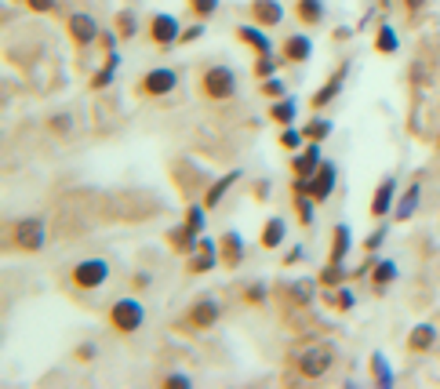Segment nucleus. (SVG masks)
Wrapping results in <instances>:
<instances>
[{
    "label": "nucleus",
    "instance_id": "obj_1",
    "mask_svg": "<svg viewBox=\"0 0 440 389\" xmlns=\"http://www.w3.org/2000/svg\"><path fill=\"white\" fill-rule=\"evenodd\" d=\"M44 244H48V222H44V215H26V218H15L8 225V247L11 251L37 255V251H44Z\"/></svg>",
    "mask_w": 440,
    "mask_h": 389
},
{
    "label": "nucleus",
    "instance_id": "obj_2",
    "mask_svg": "<svg viewBox=\"0 0 440 389\" xmlns=\"http://www.w3.org/2000/svg\"><path fill=\"white\" fill-rule=\"evenodd\" d=\"M106 320H109V328L117 335H135V331H142V324H146V306L135 295H124V299L109 302Z\"/></svg>",
    "mask_w": 440,
    "mask_h": 389
},
{
    "label": "nucleus",
    "instance_id": "obj_3",
    "mask_svg": "<svg viewBox=\"0 0 440 389\" xmlns=\"http://www.w3.org/2000/svg\"><path fill=\"white\" fill-rule=\"evenodd\" d=\"M335 361H338L335 349L324 346V342H317V346H306V349L295 353V371L302 378H309V382H317V378H324L335 368Z\"/></svg>",
    "mask_w": 440,
    "mask_h": 389
},
{
    "label": "nucleus",
    "instance_id": "obj_4",
    "mask_svg": "<svg viewBox=\"0 0 440 389\" xmlns=\"http://www.w3.org/2000/svg\"><path fill=\"white\" fill-rule=\"evenodd\" d=\"M237 70L230 66H208L200 73V95L208 102H230L233 95H237Z\"/></svg>",
    "mask_w": 440,
    "mask_h": 389
},
{
    "label": "nucleus",
    "instance_id": "obj_5",
    "mask_svg": "<svg viewBox=\"0 0 440 389\" xmlns=\"http://www.w3.org/2000/svg\"><path fill=\"white\" fill-rule=\"evenodd\" d=\"M109 262L106 258H80V262L70 270V284L77 291H99L106 280H109Z\"/></svg>",
    "mask_w": 440,
    "mask_h": 389
},
{
    "label": "nucleus",
    "instance_id": "obj_6",
    "mask_svg": "<svg viewBox=\"0 0 440 389\" xmlns=\"http://www.w3.org/2000/svg\"><path fill=\"white\" fill-rule=\"evenodd\" d=\"M146 37H149L153 48L168 51V48H175L178 37H182V22H178L175 15H168V11H153V15H149V26H146Z\"/></svg>",
    "mask_w": 440,
    "mask_h": 389
},
{
    "label": "nucleus",
    "instance_id": "obj_7",
    "mask_svg": "<svg viewBox=\"0 0 440 389\" xmlns=\"http://www.w3.org/2000/svg\"><path fill=\"white\" fill-rule=\"evenodd\" d=\"M218 320H222V306H218V299L200 295V299L190 306V313H186L182 328H190V331H211Z\"/></svg>",
    "mask_w": 440,
    "mask_h": 389
},
{
    "label": "nucleus",
    "instance_id": "obj_8",
    "mask_svg": "<svg viewBox=\"0 0 440 389\" xmlns=\"http://www.w3.org/2000/svg\"><path fill=\"white\" fill-rule=\"evenodd\" d=\"M175 87H178V70H171V66H156L139 80V95H146V99H164Z\"/></svg>",
    "mask_w": 440,
    "mask_h": 389
},
{
    "label": "nucleus",
    "instance_id": "obj_9",
    "mask_svg": "<svg viewBox=\"0 0 440 389\" xmlns=\"http://www.w3.org/2000/svg\"><path fill=\"white\" fill-rule=\"evenodd\" d=\"M215 266H222V258H218V240L200 237L197 251L186 255V273H190V277H204V273H211Z\"/></svg>",
    "mask_w": 440,
    "mask_h": 389
},
{
    "label": "nucleus",
    "instance_id": "obj_10",
    "mask_svg": "<svg viewBox=\"0 0 440 389\" xmlns=\"http://www.w3.org/2000/svg\"><path fill=\"white\" fill-rule=\"evenodd\" d=\"M66 33H70V41L77 44V48H91V44H99V22H95V15H87V11H73L70 18H66Z\"/></svg>",
    "mask_w": 440,
    "mask_h": 389
},
{
    "label": "nucleus",
    "instance_id": "obj_11",
    "mask_svg": "<svg viewBox=\"0 0 440 389\" xmlns=\"http://www.w3.org/2000/svg\"><path fill=\"white\" fill-rule=\"evenodd\" d=\"M218 258H222V266L230 273H237L244 266V258H247V247H244V237L237 230H226L222 237H218Z\"/></svg>",
    "mask_w": 440,
    "mask_h": 389
},
{
    "label": "nucleus",
    "instance_id": "obj_12",
    "mask_svg": "<svg viewBox=\"0 0 440 389\" xmlns=\"http://www.w3.org/2000/svg\"><path fill=\"white\" fill-rule=\"evenodd\" d=\"M397 208V175H386L379 186H375V197H371V218H393Z\"/></svg>",
    "mask_w": 440,
    "mask_h": 389
},
{
    "label": "nucleus",
    "instance_id": "obj_13",
    "mask_svg": "<svg viewBox=\"0 0 440 389\" xmlns=\"http://www.w3.org/2000/svg\"><path fill=\"white\" fill-rule=\"evenodd\" d=\"M321 164H324L321 142H306L302 149L291 153V175H299V178H313V171H317Z\"/></svg>",
    "mask_w": 440,
    "mask_h": 389
},
{
    "label": "nucleus",
    "instance_id": "obj_14",
    "mask_svg": "<svg viewBox=\"0 0 440 389\" xmlns=\"http://www.w3.org/2000/svg\"><path fill=\"white\" fill-rule=\"evenodd\" d=\"M335 186H338V168L331 164V160H324V164L313 171V178H309V197L317 201V204H324L331 193H335Z\"/></svg>",
    "mask_w": 440,
    "mask_h": 389
},
{
    "label": "nucleus",
    "instance_id": "obj_15",
    "mask_svg": "<svg viewBox=\"0 0 440 389\" xmlns=\"http://www.w3.org/2000/svg\"><path fill=\"white\" fill-rule=\"evenodd\" d=\"M247 15H251V22H255V26L277 29L280 22H284V4H280V0H251Z\"/></svg>",
    "mask_w": 440,
    "mask_h": 389
},
{
    "label": "nucleus",
    "instance_id": "obj_16",
    "mask_svg": "<svg viewBox=\"0 0 440 389\" xmlns=\"http://www.w3.org/2000/svg\"><path fill=\"white\" fill-rule=\"evenodd\" d=\"M350 70H353V66H350V62H338V70L331 73V80H328L324 87H317V91H313V99H309V106H313V110H317V113H321V110H324L328 102H335V99H338V91H342V84H345V73H350Z\"/></svg>",
    "mask_w": 440,
    "mask_h": 389
},
{
    "label": "nucleus",
    "instance_id": "obj_17",
    "mask_svg": "<svg viewBox=\"0 0 440 389\" xmlns=\"http://www.w3.org/2000/svg\"><path fill=\"white\" fill-rule=\"evenodd\" d=\"M309 55H313L309 33H288L284 41H280V58L291 62V66H302V62H309Z\"/></svg>",
    "mask_w": 440,
    "mask_h": 389
},
{
    "label": "nucleus",
    "instance_id": "obj_18",
    "mask_svg": "<svg viewBox=\"0 0 440 389\" xmlns=\"http://www.w3.org/2000/svg\"><path fill=\"white\" fill-rule=\"evenodd\" d=\"M237 41L247 44L255 55H273L277 51V44L269 41V29L266 26H255V22H251V26H237Z\"/></svg>",
    "mask_w": 440,
    "mask_h": 389
},
{
    "label": "nucleus",
    "instance_id": "obj_19",
    "mask_svg": "<svg viewBox=\"0 0 440 389\" xmlns=\"http://www.w3.org/2000/svg\"><path fill=\"white\" fill-rule=\"evenodd\" d=\"M240 178H244V171H240V168H237V171H226L222 178H215V182H211V186L204 189V201H200V204H204L208 211H215L218 204L226 201V193H230V189H233V186H237Z\"/></svg>",
    "mask_w": 440,
    "mask_h": 389
},
{
    "label": "nucleus",
    "instance_id": "obj_20",
    "mask_svg": "<svg viewBox=\"0 0 440 389\" xmlns=\"http://www.w3.org/2000/svg\"><path fill=\"white\" fill-rule=\"evenodd\" d=\"M440 342V331H436V324H415L412 331H407V353H415V356H422V353H429L433 346Z\"/></svg>",
    "mask_w": 440,
    "mask_h": 389
},
{
    "label": "nucleus",
    "instance_id": "obj_21",
    "mask_svg": "<svg viewBox=\"0 0 440 389\" xmlns=\"http://www.w3.org/2000/svg\"><path fill=\"white\" fill-rule=\"evenodd\" d=\"M284 240H288V222L280 218V215L266 218L262 233H259V247L262 251H277V247H284Z\"/></svg>",
    "mask_w": 440,
    "mask_h": 389
},
{
    "label": "nucleus",
    "instance_id": "obj_22",
    "mask_svg": "<svg viewBox=\"0 0 440 389\" xmlns=\"http://www.w3.org/2000/svg\"><path fill=\"white\" fill-rule=\"evenodd\" d=\"M284 299H288V306L306 309V306H313V299H317V284L306 280V277H299V280L284 284Z\"/></svg>",
    "mask_w": 440,
    "mask_h": 389
},
{
    "label": "nucleus",
    "instance_id": "obj_23",
    "mask_svg": "<svg viewBox=\"0 0 440 389\" xmlns=\"http://www.w3.org/2000/svg\"><path fill=\"white\" fill-rule=\"evenodd\" d=\"M397 277H400V270H397L393 258H382V262H375V266H371V291H375V295H386L390 284H393Z\"/></svg>",
    "mask_w": 440,
    "mask_h": 389
},
{
    "label": "nucleus",
    "instance_id": "obj_24",
    "mask_svg": "<svg viewBox=\"0 0 440 389\" xmlns=\"http://www.w3.org/2000/svg\"><path fill=\"white\" fill-rule=\"evenodd\" d=\"M353 251V233H350V225L338 222L335 230H331V255H328V262H345Z\"/></svg>",
    "mask_w": 440,
    "mask_h": 389
},
{
    "label": "nucleus",
    "instance_id": "obj_25",
    "mask_svg": "<svg viewBox=\"0 0 440 389\" xmlns=\"http://www.w3.org/2000/svg\"><path fill=\"white\" fill-rule=\"evenodd\" d=\"M419 201H422V186L412 182V186L400 193V201H397V208H393V222H407V218L419 211Z\"/></svg>",
    "mask_w": 440,
    "mask_h": 389
},
{
    "label": "nucleus",
    "instance_id": "obj_26",
    "mask_svg": "<svg viewBox=\"0 0 440 389\" xmlns=\"http://www.w3.org/2000/svg\"><path fill=\"white\" fill-rule=\"evenodd\" d=\"M168 244H171V251H175V255H193V251H197V244H200V237H197V233L190 230V225L182 222V225H175V230L168 233Z\"/></svg>",
    "mask_w": 440,
    "mask_h": 389
},
{
    "label": "nucleus",
    "instance_id": "obj_27",
    "mask_svg": "<svg viewBox=\"0 0 440 389\" xmlns=\"http://www.w3.org/2000/svg\"><path fill=\"white\" fill-rule=\"evenodd\" d=\"M117 70H120V51H106V62H102V70L91 77V91H106L113 80H117Z\"/></svg>",
    "mask_w": 440,
    "mask_h": 389
},
{
    "label": "nucleus",
    "instance_id": "obj_28",
    "mask_svg": "<svg viewBox=\"0 0 440 389\" xmlns=\"http://www.w3.org/2000/svg\"><path fill=\"white\" fill-rule=\"evenodd\" d=\"M324 15H328L324 0H295V18H299L302 26H321Z\"/></svg>",
    "mask_w": 440,
    "mask_h": 389
},
{
    "label": "nucleus",
    "instance_id": "obj_29",
    "mask_svg": "<svg viewBox=\"0 0 440 389\" xmlns=\"http://www.w3.org/2000/svg\"><path fill=\"white\" fill-rule=\"evenodd\" d=\"M113 29H117L120 44L135 41V37H139V15H135L132 8H120V11H117V18H113Z\"/></svg>",
    "mask_w": 440,
    "mask_h": 389
},
{
    "label": "nucleus",
    "instance_id": "obj_30",
    "mask_svg": "<svg viewBox=\"0 0 440 389\" xmlns=\"http://www.w3.org/2000/svg\"><path fill=\"white\" fill-rule=\"evenodd\" d=\"M266 117H269L273 124H280V127H291V124H295V117H299V102L284 95V99H277V102L269 106V113H266Z\"/></svg>",
    "mask_w": 440,
    "mask_h": 389
},
{
    "label": "nucleus",
    "instance_id": "obj_31",
    "mask_svg": "<svg viewBox=\"0 0 440 389\" xmlns=\"http://www.w3.org/2000/svg\"><path fill=\"white\" fill-rule=\"evenodd\" d=\"M375 51L379 55H397L400 51V37L390 22H379V29H375Z\"/></svg>",
    "mask_w": 440,
    "mask_h": 389
},
{
    "label": "nucleus",
    "instance_id": "obj_32",
    "mask_svg": "<svg viewBox=\"0 0 440 389\" xmlns=\"http://www.w3.org/2000/svg\"><path fill=\"white\" fill-rule=\"evenodd\" d=\"M353 273L345 270V262H324V270H321V277H317V284L321 287H338V284H345Z\"/></svg>",
    "mask_w": 440,
    "mask_h": 389
},
{
    "label": "nucleus",
    "instance_id": "obj_33",
    "mask_svg": "<svg viewBox=\"0 0 440 389\" xmlns=\"http://www.w3.org/2000/svg\"><path fill=\"white\" fill-rule=\"evenodd\" d=\"M291 201H295V215H299V225H306V230H309V225L317 222V218H313V211H317V201H313L309 193H295Z\"/></svg>",
    "mask_w": 440,
    "mask_h": 389
},
{
    "label": "nucleus",
    "instance_id": "obj_34",
    "mask_svg": "<svg viewBox=\"0 0 440 389\" xmlns=\"http://www.w3.org/2000/svg\"><path fill=\"white\" fill-rule=\"evenodd\" d=\"M371 382L375 385H393V371H390L386 353H371Z\"/></svg>",
    "mask_w": 440,
    "mask_h": 389
},
{
    "label": "nucleus",
    "instance_id": "obj_35",
    "mask_svg": "<svg viewBox=\"0 0 440 389\" xmlns=\"http://www.w3.org/2000/svg\"><path fill=\"white\" fill-rule=\"evenodd\" d=\"M218 8H222V0H186V11H190L193 18H200V22L215 18Z\"/></svg>",
    "mask_w": 440,
    "mask_h": 389
},
{
    "label": "nucleus",
    "instance_id": "obj_36",
    "mask_svg": "<svg viewBox=\"0 0 440 389\" xmlns=\"http://www.w3.org/2000/svg\"><path fill=\"white\" fill-rule=\"evenodd\" d=\"M277 142H280V149L295 153V149H302L309 139H306V132H302V127H295V124H291V127H284V132H280V139H277Z\"/></svg>",
    "mask_w": 440,
    "mask_h": 389
},
{
    "label": "nucleus",
    "instance_id": "obj_37",
    "mask_svg": "<svg viewBox=\"0 0 440 389\" xmlns=\"http://www.w3.org/2000/svg\"><path fill=\"white\" fill-rule=\"evenodd\" d=\"M302 132H306L309 142H324V139L331 135V120H328V117H313V120L302 127Z\"/></svg>",
    "mask_w": 440,
    "mask_h": 389
},
{
    "label": "nucleus",
    "instance_id": "obj_38",
    "mask_svg": "<svg viewBox=\"0 0 440 389\" xmlns=\"http://www.w3.org/2000/svg\"><path fill=\"white\" fill-rule=\"evenodd\" d=\"M48 132L58 135V139L73 135V113H51V117H48Z\"/></svg>",
    "mask_w": 440,
    "mask_h": 389
},
{
    "label": "nucleus",
    "instance_id": "obj_39",
    "mask_svg": "<svg viewBox=\"0 0 440 389\" xmlns=\"http://www.w3.org/2000/svg\"><path fill=\"white\" fill-rule=\"evenodd\" d=\"M204 215H208V208H204V204H190V208H186V218H182V222L190 225V230H193L197 237H204V225H208V218H204Z\"/></svg>",
    "mask_w": 440,
    "mask_h": 389
},
{
    "label": "nucleus",
    "instance_id": "obj_40",
    "mask_svg": "<svg viewBox=\"0 0 440 389\" xmlns=\"http://www.w3.org/2000/svg\"><path fill=\"white\" fill-rule=\"evenodd\" d=\"M259 91H262V99L277 102V99H284V95H288V84L280 77H266V80H259Z\"/></svg>",
    "mask_w": 440,
    "mask_h": 389
},
{
    "label": "nucleus",
    "instance_id": "obj_41",
    "mask_svg": "<svg viewBox=\"0 0 440 389\" xmlns=\"http://www.w3.org/2000/svg\"><path fill=\"white\" fill-rule=\"evenodd\" d=\"M284 58H277V51L273 55H255V77L259 80H266V77H277V66Z\"/></svg>",
    "mask_w": 440,
    "mask_h": 389
},
{
    "label": "nucleus",
    "instance_id": "obj_42",
    "mask_svg": "<svg viewBox=\"0 0 440 389\" xmlns=\"http://www.w3.org/2000/svg\"><path fill=\"white\" fill-rule=\"evenodd\" d=\"M331 306H335L338 313H350V309L357 306V295H353V287L338 284V287H335V295H331Z\"/></svg>",
    "mask_w": 440,
    "mask_h": 389
},
{
    "label": "nucleus",
    "instance_id": "obj_43",
    "mask_svg": "<svg viewBox=\"0 0 440 389\" xmlns=\"http://www.w3.org/2000/svg\"><path fill=\"white\" fill-rule=\"evenodd\" d=\"M266 299H269L266 280H255V284H247V287H244V306H262Z\"/></svg>",
    "mask_w": 440,
    "mask_h": 389
},
{
    "label": "nucleus",
    "instance_id": "obj_44",
    "mask_svg": "<svg viewBox=\"0 0 440 389\" xmlns=\"http://www.w3.org/2000/svg\"><path fill=\"white\" fill-rule=\"evenodd\" d=\"M382 244H386V225H375V230L364 237V251H367V255H375Z\"/></svg>",
    "mask_w": 440,
    "mask_h": 389
},
{
    "label": "nucleus",
    "instance_id": "obj_45",
    "mask_svg": "<svg viewBox=\"0 0 440 389\" xmlns=\"http://www.w3.org/2000/svg\"><path fill=\"white\" fill-rule=\"evenodd\" d=\"M407 77H412V84H415V87H426V84H429V73H426V62H422V58H415V62H412V66H407Z\"/></svg>",
    "mask_w": 440,
    "mask_h": 389
},
{
    "label": "nucleus",
    "instance_id": "obj_46",
    "mask_svg": "<svg viewBox=\"0 0 440 389\" xmlns=\"http://www.w3.org/2000/svg\"><path fill=\"white\" fill-rule=\"evenodd\" d=\"M161 385H164V389H190L193 378H190V375H182V371H171V375L161 378Z\"/></svg>",
    "mask_w": 440,
    "mask_h": 389
},
{
    "label": "nucleus",
    "instance_id": "obj_47",
    "mask_svg": "<svg viewBox=\"0 0 440 389\" xmlns=\"http://www.w3.org/2000/svg\"><path fill=\"white\" fill-rule=\"evenodd\" d=\"M200 37H204V22L197 18L193 26H186V29H182V37H178V44H197Z\"/></svg>",
    "mask_w": 440,
    "mask_h": 389
},
{
    "label": "nucleus",
    "instance_id": "obj_48",
    "mask_svg": "<svg viewBox=\"0 0 440 389\" xmlns=\"http://www.w3.org/2000/svg\"><path fill=\"white\" fill-rule=\"evenodd\" d=\"M22 4L33 11V15H51L58 8V0H22Z\"/></svg>",
    "mask_w": 440,
    "mask_h": 389
},
{
    "label": "nucleus",
    "instance_id": "obj_49",
    "mask_svg": "<svg viewBox=\"0 0 440 389\" xmlns=\"http://www.w3.org/2000/svg\"><path fill=\"white\" fill-rule=\"evenodd\" d=\"M73 356H77L80 364H87V361H95V356H99V346H95V342H80V346L73 349Z\"/></svg>",
    "mask_w": 440,
    "mask_h": 389
},
{
    "label": "nucleus",
    "instance_id": "obj_50",
    "mask_svg": "<svg viewBox=\"0 0 440 389\" xmlns=\"http://www.w3.org/2000/svg\"><path fill=\"white\" fill-rule=\"evenodd\" d=\"M117 41H120V37H117V29H102V33H99V48H102V51H113Z\"/></svg>",
    "mask_w": 440,
    "mask_h": 389
},
{
    "label": "nucleus",
    "instance_id": "obj_51",
    "mask_svg": "<svg viewBox=\"0 0 440 389\" xmlns=\"http://www.w3.org/2000/svg\"><path fill=\"white\" fill-rule=\"evenodd\" d=\"M302 258H306V247H302V244H295V247H291V251L284 255V266H299Z\"/></svg>",
    "mask_w": 440,
    "mask_h": 389
},
{
    "label": "nucleus",
    "instance_id": "obj_52",
    "mask_svg": "<svg viewBox=\"0 0 440 389\" xmlns=\"http://www.w3.org/2000/svg\"><path fill=\"white\" fill-rule=\"evenodd\" d=\"M404 8H407V15H422L429 8V0H404Z\"/></svg>",
    "mask_w": 440,
    "mask_h": 389
},
{
    "label": "nucleus",
    "instance_id": "obj_53",
    "mask_svg": "<svg viewBox=\"0 0 440 389\" xmlns=\"http://www.w3.org/2000/svg\"><path fill=\"white\" fill-rule=\"evenodd\" d=\"M149 284H153V277H149V273H135V287H139V291H142V287H149Z\"/></svg>",
    "mask_w": 440,
    "mask_h": 389
},
{
    "label": "nucleus",
    "instance_id": "obj_54",
    "mask_svg": "<svg viewBox=\"0 0 440 389\" xmlns=\"http://www.w3.org/2000/svg\"><path fill=\"white\" fill-rule=\"evenodd\" d=\"M433 146H436V153H440V132H436V139H433Z\"/></svg>",
    "mask_w": 440,
    "mask_h": 389
},
{
    "label": "nucleus",
    "instance_id": "obj_55",
    "mask_svg": "<svg viewBox=\"0 0 440 389\" xmlns=\"http://www.w3.org/2000/svg\"><path fill=\"white\" fill-rule=\"evenodd\" d=\"M382 4H393V0H382Z\"/></svg>",
    "mask_w": 440,
    "mask_h": 389
}]
</instances>
